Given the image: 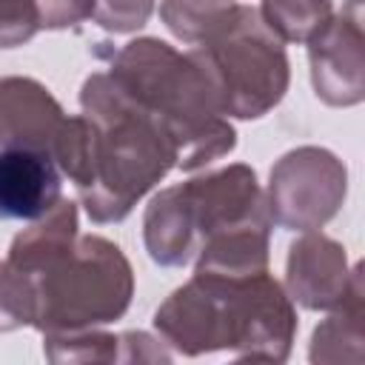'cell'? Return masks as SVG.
I'll list each match as a JSON object with an SVG mask.
<instances>
[{"instance_id":"6da1fadb","label":"cell","mask_w":365,"mask_h":365,"mask_svg":"<svg viewBox=\"0 0 365 365\" xmlns=\"http://www.w3.org/2000/svg\"><path fill=\"white\" fill-rule=\"evenodd\" d=\"M80 108L83 114L68 117L54 163L74 182L91 222H123L177 168V148L108 71L86 77Z\"/></svg>"},{"instance_id":"7a4b0ae2","label":"cell","mask_w":365,"mask_h":365,"mask_svg":"<svg viewBox=\"0 0 365 365\" xmlns=\"http://www.w3.org/2000/svg\"><path fill=\"white\" fill-rule=\"evenodd\" d=\"M9 262L31 279V328L40 334L111 325L134 297V271L123 248L100 234H80L77 202L63 197L11 240Z\"/></svg>"},{"instance_id":"3957f363","label":"cell","mask_w":365,"mask_h":365,"mask_svg":"<svg viewBox=\"0 0 365 365\" xmlns=\"http://www.w3.org/2000/svg\"><path fill=\"white\" fill-rule=\"evenodd\" d=\"M154 331L182 356L231 351L237 359L285 362L297 339V308L268 274H202L171 291L154 311Z\"/></svg>"},{"instance_id":"277c9868","label":"cell","mask_w":365,"mask_h":365,"mask_svg":"<svg viewBox=\"0 0 365 365\" xmlns=\"http://www.w3.org/2000/svg\"><path fill=\"white\" fill-rule=\"evenodd\" d=\"M108 74L171 137L180 171L205 168L237 148V131L188 51L137 37L108 54Z\"/></svg>"},{"instance_id":"5b68a950","label":"cell","mask_w":365,"mask_h":365,"mask_svg":"<svg viewBox=\"0 0 365 365\" xmlns=\"http://www.w3.org/2000/svg\"><path fill=\"white\" fill-rule=\"evenodd\" d=\"M248 222H271L265 191L251 165L231 163L157 191L143 214V242L157 265L182 268L205 240Z\"/></svg>"},{"instance_id":"8992f818","label":"cell","mask_w":365,"mask_h":365,"mask_svg":"<svg viewBox=\"0 0 365 365\" xmlns=\"http://www.w3.org/2000/svg\"><path fill=\"white\" fill-rule=\"evenodd\" d=\"M225 117L259 120L277 108L291 83L282 40L262 23L254 6L237 11L191 51Z\"/></svg>"},{"instance_id":"52a82bcc","label":"cell","mask_w":365,"mask_h":365,"mask_svg":"<svg viewBox=\"0 0 365 365\" xmlns=\"http://www.w3.org/2000/svg\"><path fill=\"white\" fill-rule=\"evenodd\" d=\"M345 197L348 168L322 145L291 148L271 165L265 202L279 228L317 231L339 214Z\"/></svg>"},{"instance_id":"ba28073f","label":"cell","mask_w":365,"mask_h":365,"mask_svg":"<svg viewBox=\"0 0 365 365\" xmlns=\"http://www.w3.org/2000/svg\"><path fill=\"white\" fill-rule=\"evenodd\" d=\"M308 66L314 94L325 106L348 108L365 100V31L356 0L308 40Z\"/></svg>"},{"instance_id":"9c48e42d","label":"cell","mask_w":365,"mask_h":365,"mask_svg":"<svg viewBox=\"0 0 365 365\" xmlns=\"http://www.w3.org/2000/svg\"><path fill=\"white\" fill-rule=\"evenodd\" d=\"M68 114L34 77H0V148H29L54 160Z\"/></svg>"},{"instance_id":"30bf717a","label":"cell","mask_w":365,"mask_h":365,"mask_svg":"<svg viewBox=\"0 0 365 365\" xmlns=\"http://www.w3.org/2000/svg\"><path fill=\"white\" fill-rule=\"evenodd\" d=\"M354 268L342 242L322 231H302L288 245L285 257V291L308 311H331L351 288Z\"/></svg>"},{"instance_id":"8fae6325","label":"cell","mask_w":365,"mask_h":365,"mask_svg":"<svg viewBox=\"0 0 365 365\" xmlns=\"http://www.w3.org/2000/svg\"><path fill=\"white\" fill-rule=\"evenodd\" d=\"M60 197V168L48 154L0 148V220H37Z\"/></svg>"},{"instance_id":"7c38bea8","label":"cell","mask_w":365,"mask_h":365,"mask_svg":"<svg viewBox=\"0 0 365 365\" xmlns=\"http://www.w3.org/2000/svg\"><path fill=\"white\" fill-rule=\"evenodd\" d=\"M43 354L48 362H171L165 342H157L145 331L111 334L103 328H83L43 334Z\"/></svg>"},{"instance_id":"4fadbf2b","label":"cell","mask_w":365,"mask_h":365,"mask_svg":"<svg viewBox=\"0 0 365 365\" xmlns=\"http://www.w3.org/2000/svg\"><path fill=\"white\" fill-rule=\"evenodd\" d=\"M362 319H365V288H362V262H356L345 299L334 305L331 314L314 328L308 359L314 365H339V362L359 365L365 359Z\"/></svg>"},{"instance_id":"5bb4252c","label":"cell","mask_w":365,"mask_h":365,"mask_svg":"<svg viewBox=\"0 0 365 365\" xmlns=\"http://www.w3.org/2000/svg\"><path fill=\"white\" fill-rule=\"evenodd\" d=\"M257 11L282 43H308L334 17V0H262Z\"/></svg>"},{"instance_id":"9a60e30c","label":"cell","mask_w":365,"mask_h":365,"mask_svg":"<svg viewBox=\"0 0 365 365\" xmlns=\"http://www.w3.org/2000/svg\"><path fill=\"white\" fill-rule=\"evenodd\" d=\"M237 0H163L160 20L177 40L197 46L217 31L237 11Z\"/></svg>"},{"instance_id":"2e32d148","label":"cell","mask_w":365,"mask_h":365,"mask_svg":"<svg viewBox=\"0 0 365 365\" xmlns=\"http://www.w3.org/2000/svg\"><path fill=\"white\" fill-rule=\"evenodd\" d=\"M31 319H34L31 279L9 259H0V334L26 328L31 325Z\"/></svg>"},{"instance_id":"e0dca14e","label":"cell","mask_w":365,"mask_h":365,"mask_svg":"<svg viewBox=\"0 0 365 365\" xmlns=\"http://www.w3.org/2000/svg\"><path fill=\"white\" fill-rule=\"evenodd\" d=\"M154 14V0H94L91 20L111 34L140 31Z\"/></svg>"},{"instance_id":"ac0fdd59","label":"cell","mask_w":365,"mask_h":365,"mask_svg":"<svg viewBox=\"0 0 365 365\" xmlns=\"http://www.w3.org/2000/svg\"><path fill=\"white\" fill-rule=\"evenodd\" d=\"M40 31L34 0H0V48H17Z\"/></svg>"},{"instance_id":"d6986e66","label":"cell","mask_w":365,"mask_h":365,"mask_svg":"<svg viewBox=\"0 0 365 365\" xmlns=\"http://www.w3.org/2000/svg\"><path fill=\"white\" fill-rule=\"evenodd\" d=\"M40 11V29L60 31L71 29L83 20H91L94 0H34Z\"/></svg>"}]
</instances>
